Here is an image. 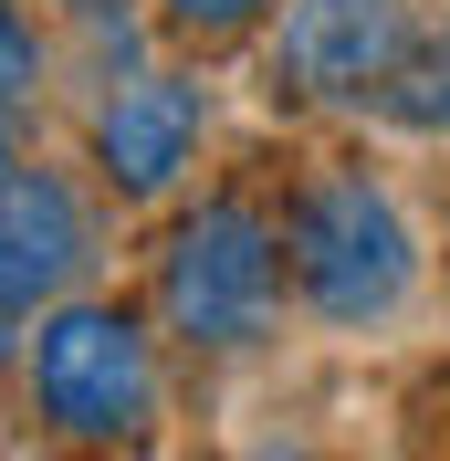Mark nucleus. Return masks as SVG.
<instances>
[{
  "instance_id": "obj_1",
  "label": "nucleus",
  "mask_w": 450,
  "mask_h": 461,
  "mask_svg": "<svg viewBox=\"0 0 450 461\" xmlns=\"http://www.w3.org/2000/svg\"><path fill=\"white\" fill-rule=\"evenodd\" d=\"M283 284L325 325H388L419 294V230L366 168H314L283 210Z\"/></svg>"
},
{
  "instance_id": "obj_2",
  "label": "nucleus",
  "mask_w": 450,
  "mask_h": 461,
  "mask_svg": "<svg viewBox=\"0 0 450 461\" xmlns=\"http://www.w3.org/2000/svg\"><path fill=\"white\" fill-rule=\"evenodd\" d=\"M158 315L178 346L199 357H230V346H262L283 315V230L252 200H199L168 221L158 241Z\"/></svg>"
},
{
  "instance_id": "obj_3",
  "label": "nucleus",
  "mask_w": 450,
  "mask_h": 461,
  "mask_svg": "<svg viewBox=\"0 0 450 461\" xmlns=\"http://www.w3.org/2000/svg\"><path fill=\"white\" fill-rule=\"evenodd\" d=\"M32 409L63 440H137L158 420V336L137 325V304H115V294L42 304V325H32Z\"/></svg>"
},
{
  "instance_id": "obj_4",
  "label": "nucleus",
  "mask_w": 450,
  "mask_h": 461,
  "mask_svg": "<svg viewBox=\"0 0 450 461\" xmlns=\"http://www.w3.org/2000/svg\"><path fill=\"white\" fill-rule=\"evenodd\" d=\"M409 32H419V0H293L283 11V42H273V95L366 105Z\"/></svg>"
},
{
  "instance_id": "obj_5",
  "label": "nucleus",
  "mask_w": 450,
  "mask_h": 461,
  "mask_svg": "<svg viewBox=\"0 0 450 461\" xmlns=\"http://www.w3.org/2000/svg\"><path fill=\"white\" fill-rule=\"evenodd\" d=\"M85 262H94L85 200L53 168H11L0 178V357L22 346V325L42 304H63V294L85 284Z\"/></svg>"
},
{
  "instance_id": "obj_6",
  "label": "nucleus",
  "mask_w": 450,
  "mask_h": 461,
  "mask_svg": "<svg viewBox=\"0 0 450 461\" xmlns=\"http://www.w3.org/2000/svg\"><path fill=\"white\" fill-rule=\"evenodd\" d=\"M199 126H210V85L199 74H137L94 105V168H105L115 200H168L199 158Z\"/></svg>"
},
{
  "instance_id": "obj_7",
  "label": "nucleus",
  "mask_w": 450,
  "mask_h": 461,
  "mask_svg": "<svg viewBox=\"0 0 450 461\" xmlns=\"http://www.w3.org/2000/svg\"><path fill=\"white\" fill-rule=\"evenodd\" d=\"M366 105L388 115L398 137H450V22H419V32H409Z\"/></svg>"
},
{
  "instance_id": "obj_8",
  "label": "nucleus",
  "mask_w": 450,
  "mask_h": 461,
  "mask_svg": "<svg viewBox=\"0 0 450 461\" xmlns=\"http://www.w3.org/2000/svg\"><path fill=\"white\" fill-rule=\"evenodd\" d=\"M273 11H283V0H158V32L189 42V53H241Z\"/></svg>"
},
{
  "instance_id": "obj_9",
  "label": "nucleus",
  "mask_w": 450,
  "mask_h": 461,
  "mask_svg": "<svg viewBox=\"0 0 450 461\" xmlns=\"http://www.w3.org/2000/svg\"><path fill=\"white\" fill-rule=\"evenodd\" d=\"M32 95H42V32H32L22 0H0V105L32 115Z\"/></svg>"
},
{
  "instance_id": "obj_10",
  "label": "nucleus",
  "mask_w": 450,
  "mask_h": 461,
  "mask_svg": "<svg viewBox=\"0 0 450 461\" xmlns=\"http://www.w3.org/2000/svg\"><path fill=\"white\" fill-rule=\"evenodd\" d=\"M11 168H22V115L0 105V178H11Z\"/></svg>"
},
{
  "instance_id": "obj_11",
  "label": "nucleus",
  "mask_w": 450,
  "mask_h": 461,
  "mask_svg": "<svg viewBox=\"0 0 450 461\" xmlns=\"http://www.w3.org/2000/svg\"><path fill=\"white\" fill-rule=\"evenodd\" d=\"M63 11H85V22H105V11H126V0H63Z\"/></svg>"
},
{
  "instance_id": "obj_12",
  "label": "nucleus",
  "mask_w": 450,
  "mask_h": 461,
  "mask_svg": "<svg viewBox=\"0 0 450 461\" xmlns=\"http://www.w3.org/2000/svg\"><path fill=\"white\" fill-rule=\"evenodd\" d=\"M440 420H450V367H440Z\"/></svg>"
}]
</instances>
